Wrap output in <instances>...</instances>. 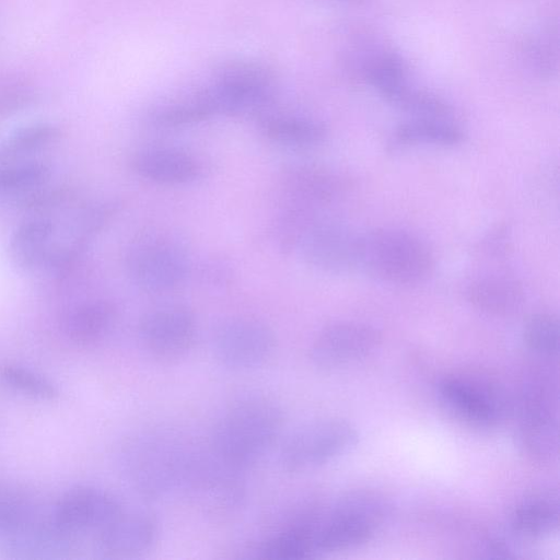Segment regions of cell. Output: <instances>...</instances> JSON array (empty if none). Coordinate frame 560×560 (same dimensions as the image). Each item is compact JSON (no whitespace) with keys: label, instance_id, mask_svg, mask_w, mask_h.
I'll return each mask as SVG.
<instances>
[{"label":"cell","instance_id":"cell-12","mask_svg":"<svg viewBox=\"0 0 560 560\" xmlns=\"http://www.w3.org/2000/svg\"><path fill=\"white\" fill-rule=\"evenodd\" d=\"M208 513L224 515L244 502V470L220 459L209 448L197 454L184 491Z\"/></svg>","mask_w":560,"mask_h":560},{"label":"cell","instance_id":"cell-14","mask_svg":"<svg viewBox=\"0 0 560 560\" xmlns=\"http://www.w3.org/2000/svg\"><path fill=\"white\" fill-rule=\"evenodd\" d=\"M359 236L340 222L318 218L306 229L295 250L313 268L346 273L358 268Z\"/></svg>","mask_w":560,"mask_h":560},{"label":"cell","instance_id":"cell-7","mask_svg":"<svg viewBox=\"0 0 560 560\" xmlns=\"http://www.w3.org/2000/svg\"><path fill=\"white\" fill-rule=\"evenodd\" d=\"M200 94L211 115H262L275 100L276 82L260 63L233 61L221 67Z\"/></svg>","mask_w":560,"mask_h":560},{"label":"cell","instance_id":"cell-33","mask_svg":"<svg viewBox=\"0 0 560 560\" xmlns=\"http://www.w3.org/2000/svg\"><path fill=\"white\" fill-rule=\"evenodd\" d=\"M526 54L530 65L541 74H550L553 70L555 56L551 40L548 36L532 39Z\"/></svg>","mask_w":560,"mask_h":560},{"label":"cell","instance_id":"cell-20","mask_svg":"<svg viewBox=\"0 0 560 560\" xmlns=\"http://www.w3.org/2000/svg\"><path fill=\"white\" fill-rule=\"evenodd\" d=\"M559 494L541 489L524 497L512 510L510 529L518 538L534 540L553 534L559 526Z\"/></svg>","mask_w":560,"mask_h":560},{"label":"cell","instance_id":"cell-23","mask_svg":"<svg viewBox=\"0 0 560 560\" xmlns=\"http://www.w3.org/2000/svg\"><path fill=\"white\" fill-rule=\"evenodd\" d=\"M54 224L45 218L27 220L16 226L8 245L12 264L20 270L30 271L46 264L52 249Z\"/></svg>","mask_w":560,"mask_h":560},{"label":"cell","instance_id":"cell-17","mask_svg":"<svg viewBox=\"0 0 560 560\" xmlns=\"http://www.w3.org/2000/svg\"><path fill=\"white\" fill-rule=\"evenodd\" d=\"M98 534V544L104 553L115 558H131L152 548L159 536V524L148 511L122 510Z\"/></svg>","mask_w":560,"mask_h":560},{"label":"cell","instance_id":"cell-34","mask_svg":"<svg viewBox=\"0 0 560 560\" xmlns=\"http://www.w3.org/2000/svg\"><path fill=\"white\" fill-rule=\"evenodd\" d=\"M504 228H499L491 232L482 241V250L493 258L504 257L509 248V236Z\"/></svg>","mask_w":560,"mask_h":560},{"label":"cell","instance_id":"cell-28","mask_svg":"<svg viewBox=\"0 0 560 560\" xmlns=\"http://www.w3.org/2000/svg\"><path fill=\"white\" fill-rule=\"evenodd\" d=\"M559 334V319L551 313L532 314L523 326V341L526 348L544 360L557 358Z\"/></svg>","mask_w":560,"mask_h":560},{"label":"cell","instance_id":"cell-32","mask_svg":"<svg viewBox=\"0 0 560 560\" xmlns=\"http://www.w3.org/2000/svg\"><path fill=\"white\" fill-rule=\"evenodd\" d=\"M32 508L21 492L0 487V532L12 533L26 525Z\"/></svg>","mask_w":560,"mask_h":560},{"label":"cell","instance_id":"cell-10","mask_svg":"<svg viewBox=\"0 0 560 560\" xmlns=\"http://www.w3.org/2000/svg\"><path fill=\"white\" fill-rule=\"evenodd\" d=\"M140 345L155 361L172 363L185 358L197 336L194 313L180 304H165L145 312L138 325Z\"/></svg>","mask_w":560,"mask_h":560},{"label":"cell","instance_id":"cell-31","mask_svg":"<svg viewBox=\"0 0 560 560\" xmlns=\"http://www.w3.org/2000/svg\"><path fill=\"white\" fill-rule=\"evenodd\" d=\"M0 375L7 385L25 395L40 399H54L58 396V389L50 381L22 366L4 365Z\"/></svg>","mask_w":560,"mask_h":560},{"label":"cell","instance_id":"cell-9","mask_svg":"<svg viewBox=\"0 0 560 560\" xmlns=\"http://www.w3.org/2000/svg\"><path fill=\"white\" fill-rule=\"evenodd\" d=\"M273 330L264 322L230 317L219 323L211 335L215 360L231 371H250L264 365L276 349Z\"/></svg>","mask_w":560,"mask_h":560},{"label":"cell","instance_id":"cell-18","mask_svg":"<svg viewBox=\"0 0 560 560\" xmlns=\"http://www.w3.org/2000/svg\"><path fill=\"white\" fill-rule=\"evenodd\" d=\"M317 506L287 517L255 549V557L268 560H296L315 556L314 522Z\"/></svg>","mask_w":560,"mask_h":560},{"label":"cell","instance_id":"cell-6","mask_svg":"<svg viewBox=\"0 0 560 560\" xmlns=\"http://www.w3.org/2000/svg\"><path fill=\"white\" fill-rule=\"evenodd\" d=\"M125 266L141 291L163 294L188 277L191 259L187 246L174 234L152 231L140 234L129 246Z\"/></svg>","mask_w":560,"mask_h":560},{"label":"cell","instance_id":"cell-26","mask_svg":"<svg viewBox=\"0 0 560 560\" xmlns=\"http://www.w3.org/2000/svg\"><path fill=\"white\" fill-rule=\"evenodd\" d=\"M363 73L365 80L387 102L410 85L405 63L398 56L389 51L370 56L363 63Z\"/></svg>","mask_w":560,"mask_h":560},{"label":"cell","instance_id":"cell-16","mask_svg":"<svg viewBox=\"0 0 560 560\" xmlns=\"http://www.w3.org/2000/svg\"><path fill=\"white\" fill-rule=\"evenodd\" d=\"M279 187L287 207L317 212L339 200L347 186L338 174L328 168L295 165L281 173Z\"/></svg>","mask_w":560,"mask_h":560},{"label":"cell","instance_id":"cell-27","mask_svg":"<svg viewBox=\"0 0 560 560\" xmlns=\"http://www.w3.org/2000/svg\"><path fill=\"white\" fill-rule=\"evenodd\" d=\"M60 130L50 122H36L21 127L0 141V164L20 160L52 144Z\"/></svg>","mask_w":560,"mask_h":560},{"label":"cell","instance_id":"cell-4","mask_svg":"<svg viewBox=\"0 0 560 560\" xmlns=\"http://www.w3.org/2000/svg\"><path fill=\"white\" fill-rule=\"evenodd\" d=\"M388 512L387 501L370 490L345 493L329 506L318 508L314 523L315 553L343 550L369 541Z\"/></svg>","mask_w":560,"mask_h":560},{"label":"cell","instance_id":"cell-1","mask_svg":"<svg viewBox=\"0 0 560 560\" xmlns=\"http://www.w3.org/2000/svg\"><path fill=\"white\" fill-rule=\"evenodd\" d=\"M198 451L175 430L144 428L122 445V472L140 497L163 499L184 491Z\"/></svg>","mask_w":560,"mask_h":560},{"label":"cell","instance_id":"cell-11","mask_svg":"<svg viewBox=\"0 0 560 560\" xmlns=\"http://www.w3.org/2000/svg\"><path fill=\"white\" fill-rule=\"evenodd\" d=\"M438 392L447 410L475 428H494L506 412L504 395L497 385L483 377L446 375L439 382Z\"/></svg>","mask_w":560,"mask_h":560},{"label":"cell","instance_id":"cell-24","mask_svg":"<svg viewBox=\"0 0 560 560\" xmlns=\"http://www.w3.org/2000/svg\"><path fill=\"white\" fill-rule=\"evenodd\" d=\"M115 322V306L108 301L95 300L73 307L65 317L63 329L74 343L91 346L104 339Z\"/></svg>","mask_w":560,"mask_h":560},{"label":"cell","instance_id":"cell-13","mask_svg":"<svg viewBox=\"0 0 560 560\" xmlns=\"http://www.w3.org/2000/svg\"><path fill=\"white\" fill-rule=\"evenodd\" d=\"M381 340V331L370 324L334 322L315 337L310 349V360L319 370H337L371 354Z\"/></svg>","mask_w":560,"mask_h":560},{"label":"cell","instance_id":"cell-30","mask_svg":"<svg viewBox=\"0 0 560 560\" xmlns=\"http://www.w3.org/2000/svg\"><path fill=\"white\" fill-rule=\"evenodd\" d=\"M210 116L211 114L199 93L189 100L159 108L152 115V120L159 126L171 128L195 124Z\"/></svg>","mask_w":560,"mask_h":560},{"label":"cell","instance_id":"cell-15","mask_svg":"<svg viewBox=\"0 0 560 560\" xmlns=\"http://www.w3.org/2000/svg\"><path fill=\"white\" fill-rule=\"evenodd\" d=\"M122 510L119 500L110 492L92 486H78L59 499L54 512V524L63 534L101 532Z\"/></svg>","mask_w":560,"mask_h":560},{"label":"cell","instance_id":"cell-5","mask_svg":"<svg viewBox=\"0 0 560 560\" xmlns=\"http://www.w3.org/2000/svg\"><path fill=\"white\" fill-rule=\"evenodd\" d=\"M558 386L550 369L535 366L524 378L518 396L517 442L537 463L558 454Z\"/></svg>","mask_w":560,"mask_h":560},{"label":"cell","instance_id":"cell-3","mask_svg":"<svg viewBox=\"0 0 560 560\" xmlns=\"http://www.w3.org/2000/svg\"><path fill=\"white\" fill-rule=\"evenodd\" d=\"M358 268L386 283L412 285L432 275L434 256L416 234L381 228L360 234Z\"/></svg>","mask_w":560,"mask_h":560},{"label":"cell","instance_id":"cell-35","mask_svg":"<svg viewBox=\"0 0 560 560\" xmlns=\"http://www.w3.org/2000/svg\"><path fill=\"white\" fill-rule=\"evenodd\" d=\"M207 279L214 283H225L230 277L228 267H222L220 264H214L206 271Z\"/></svg>","mask_w":560,"mask_h":560},{"label":"cell","instance_id":"cell-21","mask_svg":"<svg viewBox=\"0 0 560 560\" xmlns=\"http://www.w3.org/2000/svg\"><path fill=\"white\" fill-rule=\"evenodd\" d=\"M467 299L479 312L492 316H509L522 307L525 291L522 283L512 277L488 275L469 284Z\"/></svg>","mask_w":560,"mask_h":560},{"label":"cell","instance_id":"cell-22","mask_svg":"<svg viewBox=\"0 0 560 560\" xmlns=\"http://www.w3.org/2000/svg\"><path fill=\"white\" fill-rule=\"evenodd\" d=\"M259 128L267 141L292 150L317 147L327 136L322 122L295 115H262Z\"/></svg>","mask_w":560,"mask_h":560},{"label":"cell","instance_id":"cell-8","mask_svg":"<svg viewBox=\"0 0 560 560\" xmlns=\"http://www.w3.org/2000/svg\"><path fill=\"white\" fill-rule=\"evenodd\" d=\"M358 439L357 429L348 421L313 420L289 434L281 445L280 463L290 472L314 469L346 454Z\"/></svg>","mask_w":560,"mask_h":560},{"label":"cell","instance_id":"cell-29","mask_svg":"<svg viewBox=\"0 0 560 560\" xmlns=\"http://www.w3.org/2000/svg\"><path fill=\"white\" fill-rule=\"evenodd\" d=\"M50 175V166L43 161L3 165L0 167V194H24L44 185Z\"/></svg>","mask_w":560,"mask_h":560},{"label":"cell","instance_id":"cell-25","mask_svg":"<svg viewBox=\"0 0 560 560\" xmlns=\"http://www.w3.org/2000/svg\"><path fill=\"white\" fill-rule=\"evenodd\" d=\"M463 140V130L451 118H411L399 125L394 132V142L399 147H454Z\"/></svg>","mask_w":560,"mask_h":560},{"label":"cell","instance_id":"cell-2","mask_svg":"<svg viewBox=\"0 0 560 560\" xmlns=\"http://www.w3.org/2000/svg\"><path fill=\"white\" fill-rule=\"evenodd\" d=\"M283 420V411L272 398L260 394L243 396L215 421L209 448L226 464L245 471L277 442Z\"/></svg>","mask_w":560,"mask_h":560},{"label":"cell","instance_id":"cell-19","mask_svg":"<svg viewBox=\"0 0 560 560\" xmlns=\"http://www.w3.org/2000/svg\"><path fill=\"white\" fill-rule=\"evenodd\" d=\"M140 177L163 185L188 184L200 177L202 165L192 154L166 147H151L137 151L130 161Z\"/></svg>","mask_w":560,"mask_h":560}]
</instances>
